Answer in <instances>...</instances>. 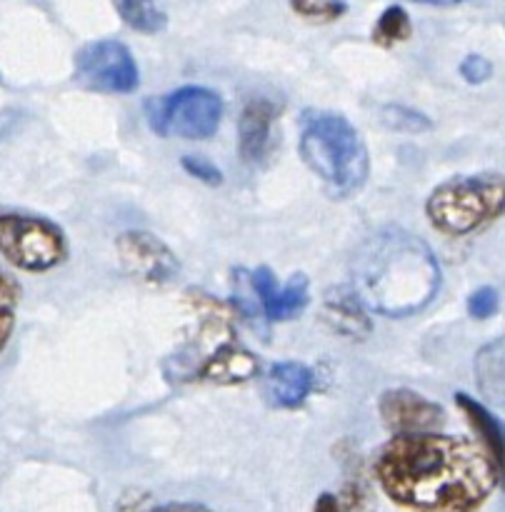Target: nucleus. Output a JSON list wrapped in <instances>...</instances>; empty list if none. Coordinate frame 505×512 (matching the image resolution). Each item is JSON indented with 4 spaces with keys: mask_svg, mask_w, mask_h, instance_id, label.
<instances>
[{
    "mask_svg": "<svg viewBox=\"0 0 505 512\" xmlns=\"http://www.w3.org/2000/svg\"><path fill=\"white\" fill-rule=\"evenodd\" d=\"M383 493L410 512H478L498 485L480 445L453 435H395L378 455Z\"/></svg>",
    "mask_w": 505,
    "mask_h": 512,
    "instance_id": "1",
    "label": "nucleus"
},
{
    "mask_svg": "<svg viewBox=\"0 0 505 512\" xmlns=\"http://www.w3.org/2000/svg\"><path fill=\"white\" fill-rule=\"evenodd\" d=\"M353 293L385 318H410L433 303L440 265L428 243L403 228H383L363 240L350 263Z\"/></svg>",
    "mask_w": 505,
    "mask_h": 512,
    "instance_id": "2",
    "label": "nucleus"
},
{
    "mask_svg": "<svg viewBox=\"0 0 505 512\" xmlns=\"http://www.w3.org/2000/svg\"><path fill=\"white\" fill-rule=\"evenodd\" d=\"M298 150L310 173L320 178L333 198H350L368 180V148L345 115L305 110L300 118Z\"/></svg>",
    "mask_w": 505,
    "mask_h": 512,
    "instance_id": "3",
    "label": "nucleus"
},
{
    "mask_svg": "<svg viewBox=\"0 0 505 512\" xmlns=\"http://www.w3.org/2000/svg\"><path fill=\"white\" fill-rule=\"evenodd\" d=\"M505 213V175H455L430 193L425 215L438 233L465 238Z\"/></svg>",
    "mask_w": 505,
    "mask_h": 512,
    "instance_id": "4",
    "label": "nucleus"
},
{
    "mask_svg": "<svg viewBox=\"0 0 505 512\" xmlns=\"http://www.w3.org/2000/svg\"><path fill=\"white\" fill-rule=\"evenodd\" d=\"M0 255L25 273H45L63 263L68 240L53 220L0 213Z\"/></svg>",
    "mask_w": 505,
    "mask_h": 512,
    "instance_id": "5",
    "label": "nucleus"
},
{
    "mask_svg": "<svg viewBox=\"0 0 505 512\" xmlns=\"http://www.w3.org/2000/svg\"><path fill=\"white\" fill-rule=\"evenodd\" d=\"M148 123L158 135H178L185 140H208L218 133L223 100L203 85H185L170 95L148 103Z\"/></svg>",
    "mask_w": 505,
    "mask_h": 512,
    "instance_id": "6",
    "label": "nucleus"
},
{
    "mask_svg": "<svg viewBox=\"0 0 505 512\" xmlns=\"http://www.w3.org/2000/svg\"><path fill=\"white\" fill-rule=\"evenodd\" d=\"M75 83L95 93H133L140 83L138 65L120 40H93L75 55Z\"/></svg>",
    "mask_w": 505,
    "mask_h": 512,
    "instance_id": "7",
    "label": "nucleus"
},
{
    "mask_svg": "<svg viewBox=\"0 0 505 512\" xmlns=\"http://www.w3.org/2000/svg\"><path fill=\"white\" fill-rule=\"evenodd\" d=\"M115 248L123 268L143 283L165 285L180 273V263L173 250L153 233L130 230L115 240Z\"/></svg>",
    "mask_w": 505,
    "mask_h": 512,
    "instance_id": "8",
    "label": "nucleus"
},
{
    "mask_svg": "<svg viewBox=\"0 0 505 512\" xmlns=\"http://www.w3.org/2000/svg\"><path fill=\"white\" fill-rule=\"evenodd\" d=\"M378 410L395 435L433 433L445 423V413L438 403L408 388L385 390L378 400Z\"/></svg>",
    "mask_w": 505,
    "mask_h": 512,
    "instance_id": "9",
    "label": "nucleus"
},
{
    "mask_svg": "<svg viewBox=\"0 0 505 512\" xmlns=\"http://www.w3.org/2000/svg\"><path fill=\"white\" fill-rule=\"evenodd\" d=\"M250 285H253V293L258 298L260 310L268 320H293L308 308L310 293H308V278L303 273L290 275V280L285 285H278L273 270L270 268H258L250 273Z\"/></svg>",
    "mask_w": 505,
    "mask_h": 512,
    "instance_id": "10",
    "label": "nucleus"
},
{
    "mask_svg": "<svg viewBox=\"0 0 505 512\" xmlns=\"http://www.w3.org/2000/svg\"><path fill=\"white\" fill-rule=\"evenodd\" d=\"M313 370L295 360L270 365L263 378V395L273 408L293 410L305 403V398L313 390Z\"/></svg>",
    "mask_w": 505,
    "mask_h": 512,
    "instance_id": "11",
    "label": "nucleus"
},
{
    "mask_svg": "<svg viewBox=\"0 0 505 512\" xmlns=\"http://www.w3.org/2000/svg\"><path fill=\"white\" fill-rule=\"evenodd\" d=\"M455 405L468 418L470 428L480 438V448L485 450V455L493 463L495 473H498V483H503L505 488V425L483 403H478L470 395L455 393Z\"/></svg>",
    "mask_w": 505,
    "mask_h": 512,
    "instance_id": "12",
    "label": "nucleus"
},
{
    "mask_svg": "<svg viewBox=\"0 0 505 512\" xmlns=\"http://www.w3.org/2000/svg\"><path fill=\"white\" fill-rule=\"evenodd\" d=\"M275 125V105L265 98H253L238 120V150L245 163H258L268 155Z\"/></svg>",
    "mask_w": 505,
    "mask_h": 512,
    "instance_id": "13",
    "label": "nucleus"
},
{
    "mask_svg": "<svg viewBox=\"0 0 505 512\" xmlns=\"http://www.w3.org/2000/svg\"><path fill=\"white\" fill-rule=\"evenodd\" d=\"M323 320L335 333L348 338H365L373 330L370 318L365 315V305L360 303L353 288H333L325 293Z\"/></svg>",
    "mask_w": 505,
    "mask_h": 512,
    "instance_id": "14",
    "label": "nucleus"
},
{
    "mask_svg": "<svg viewBox=\"0 0 505 512\" xmlns=\"http://www.w3.org/2000/svg\"><path fill=\"white\" fill-rule=\"evenodd\" d=\"M260 365L253 353L238 348V345H220L200 368V378L218 385H238L253 380Z\"/></svg>",
    "mask_w": 505,
    "mask_h": 512,
    "instance_id": "15",
    "label": "nucleus"
},
{
    "mask_svg": "<svg viewBox=\"0 0 505 512\" xmlns=\"http://www.w3.org/2000/svg\"><path fill=\"white\" fill-rule=\"evenodd\" d=\"M475 385L490 405L505 408V340H490L475 353Z\"/></svg>",
    "mask_w": 505,
    "mask_h": 512,
    "instance_id": "16",
    "label": "nucleus"
},
{
    "mask_svg": "<svg viewBox=\"0 0 505 512\" xmlns=\"http://www.w3.org/2000/svg\"><path fill=\"white\" fill-rule=\"evenodd\" d=\"M120 18L138 33H160L165 28L163 10L155 0H113Z\"/></svg>",
    "mask_w": 505,
    "mask_h": 512,
    "instance_id": "17",
    "label": "nucleus"
},
{
    "mask_svg": "<svg viewBox=\"0 0 505 512\" xmlns=\"http://www.w3.org/2000/svg\"><path fill=\"white\" fill-rule=\"evenodd\" d=\"M413 33V25H410L408 13H405L400 5H390L383 10V15L378 18L373 28V40L383 48H390L395 43H403Z\"/></svg>",
    "mask_w": 505,
    "mask_h": 512,
    "instance_id": "18",
    "label": "nucleus"
},
{
    "mask_svg": "<svg viewBox=\"0 0 505 512\" xmlns=\"http://www.w3.org/2000/svg\"><path fill=\"white\" fill-rule=\"evenodd\" d=\"M380 120L388 128L398 130V133H423V130H430V120L423 113H415V110L403 108V105H385L380 110Z\"/></svg>",
    "mask_w": 505,
    "mask_h": 512,
    "instance_id": "19",
    "label": "nucleus"
},
{
    "mask_svg": "<svg viewBox=\"0 0 505 512\" xmlns=\"http://www.w3.org/2000/svg\"><path fill=\"white\" fill-rule=\"evenodd\" d=\"M293 10L308 20H318V23H330L338 20L340 15L348 10L343 0H290Z\"/></svg>",
    "mask_w": 505,
    "mask_h": 512,
    "instance_id": "20",
    "label": "nucleus"
},
{
    "mask_svg": "<svg viewBox=\"0 0 505 512\" xmlns=\"http://www.w3.org/2000/svg\"><path fill=\"white\" fill-rule=\"evenodd\" d=\"M500 308V298H498V290L495 288H478L475 293H470L468 298V315L475 320H488L498 313Z\"/></svg>",
    "mask_w": 505,
    "mask_h": 512,
    "instance_id": "21",
    "label": "nucleus"
},
{
    "mask_svg": "<svg viewBox=\"0 0 505 512\" xmlns=\"http://www.w3.org/2000/svg\"><path fill=\"white\" fill-rule=\"evenodd\" d=\"M183 168H185V173H190L193 178H198L200 183H208V185L223 183V173H220L218 165L210 163L208 158H198V155H185Z\"/></svg>",
    "mask_w": 505,
    "mask_h": 512,
    "instance_id": "22",
    "label": "nucleus"
},
{
    "mask_svg": "<svg viewBox=\"0 0 505 512\" xmlns=\"http://www.w3.org/2000/svg\"><path fill=\"white\" fill-rule=\"evenodd\" d=\"M460 75H463L470 85H480L493 75V65H490L483 55H468V58L460 63Z\"/></svg>",
    "mask_w": 505,
    "mask_h": 512,
    "instance_id": "23",
    "label": "nucleus"
},
{
    "mask_svg": "<svg viewBox=\"0 0 505 512\" xmlns=\"http://www.w3.org/2000/svg\"><path fill=\"white\" fill-rule=\"evenodd\" d=\"M18 300H20L18 280H15L8 270L0 268V308L15 310Z\"/></svg>",
    "mask_w": 505,
    "mask_h": 512,
    "instance_id": "24",
    "label": "nucleus"
},
{
    "mask_svg": "<svg viewBox=\"0 0 505 512\" xmlns=\"http://www.w3.org/2000/svg\"><path fill=\"white\" fill-rule=\"evenodd\" d=\"M13 330H15V310L0 308V353H3L5 345L10 343Z\"/></svg>",
    "mask_w": 505,
    "mask_h": 512,
    "instance_id": "25",
    "label": "nucleus"
},
{
    "mask_svg": "<svg viewBox=\"0 0 505 512\" xmlns=\"http://www.w3.org/2000/svg\"><path fill=\"white\" fill-rule=\"evenodd\" d=\"M313 512H345V510H343V503H340L335 495L323 493L318 500H315Z\"/></svg>",
    "mask_w": 505,
    "mask_h": 512,
    "instance_id": "26",
    "label": "nucleus"
},
{
    "mask_svg": "<svg viewBox=\"0 0 505 512\" xmlns=\"http://www.w3.org/2000/svg\"><path fill=\"white\" fill-rule=\"evenodd\" d=\"M153 512H213V510L198 503H168L163 505V508H153Z\"/></svg>",
    "mask_w": 505,
    "mask_h": 512,
    "instance_id": "27",
    "label": "nucleus"
},
{
    "mask_svg": "<svg viewBox=\"0 0 505 512\" xmlns=\"http://www.w3.org/2000/svg\"><path fill=\"white\" fill-rule=\"evenodd\" d=\"M410 3L435 5V8H450V5H460V3H465V0H410Z\"/></svg>",
    "mask_w": 505,
    "mask_h": 512,
    "instance_id": "28",
    "label": "nucleus"
},
{
    "mask_svg": "<svg viewBox=\"0 0 505 512\" xmlns=\"http://www.w3.org/2000/svg\"><path fill=\"white\" fill-rule=\"evenodd\" d=\"M118 512H153V508H145L143 505V500H133V503H128V505H123V508H120Z\"/></svg>",
    "mask_w": 505,
    "mask_h": 512,
    "instance_id": "29",
    "label": "nucleus"
}]
</instances>
